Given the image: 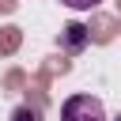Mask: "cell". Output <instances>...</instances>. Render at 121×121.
Here are the masks:
<instances>
[{
  "label": "cell",
  "instance_id": "1",
  "mask_svg": "<svg viewBox=\"0 0 121 121\" xmlns=\"http://www.w3.org/2000/svg\"><path fill=\"white\" fill-rule=\"evenodd\" d=\"M60 121H106V106L95 95H72L60 102Z\"/></svg>",
  "mask_w": 121,
  "mask_h": 121
},
{
  "label": "cell",
  "instance_id": "2",
  "mask_svg": "<svg viewBox=\"0 0 121 121\" xmlns=\"http://www.w3.org/2000/svg\"><path fill=\"white\" fill-rule=\"evenodd\" d=\"M11 121H42V110H38V106H30V102H23V106H15V110H11Z\"/></svg>",
  "mask_w": 121,
  "mask_h": 121
},
{
  "label": "cell",
  "instance_id": "3",
  "mask_svg": "<svg viewBox=\"0 0 121 121\" xmlns=\"http://www.w3.org/2000/svg\"><path fill=\"white\" fill-rule=\"evenodd\" d=\"M64 8H72V11H95L102 0H60Z\"/></svg>",
  "mask_w": 121,
  "mask_h": 121
},
{
  "label": "cell",
  "instance_id": "4",
  "mask_svg": "<svg viewBox=\"0 0 121 121\" xmlns=\"http://www.w3.org/2000/svg\"><path fill=\"white\" fill-rule=\"evenodd\" d=\"M113 121H121V113H117V117H113Z\"/></svg>",
  "mask_w": 121,
  "mask_h": 121
}]
</instances>
